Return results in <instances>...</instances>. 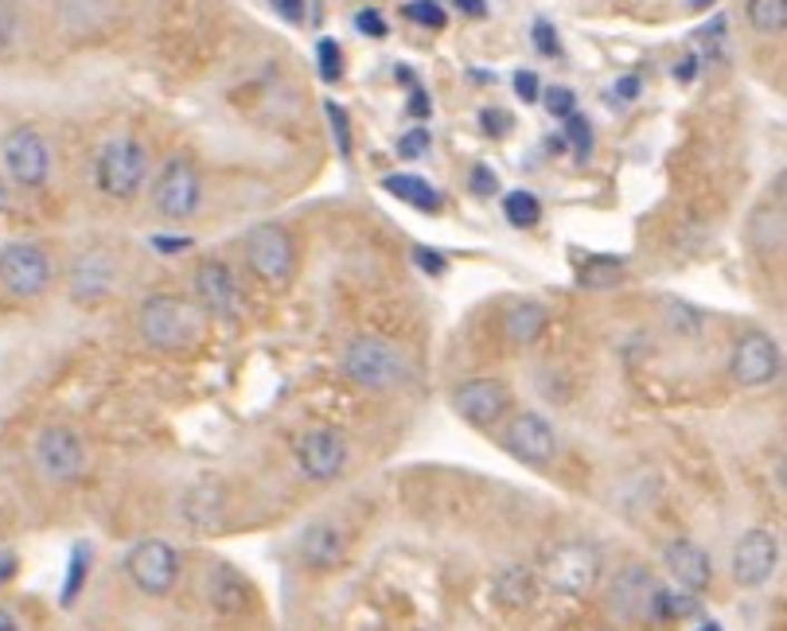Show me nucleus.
<instances>
[{
  "mask_svg": "<svg viewBox=\"0 0 787 631\" xmlns=\"http://www.w3.org/2000/svg\"><path fill=\"white\" fill-rule=\"evenodd\" d=\"M340 370L348 382H356L359 390L371 394H394L414 378V367H409L406 355L379 336L348 339V347L340 355Z\"/></svg>",
  "mask_w": 787,
  "mask_h": 631,
  "instance_id": "obj_1",
  "label": "nucleus"
},
{
  "mask_svg": "<svg viewBox=\"0 0 787 631\" xmlns=\"http://www.w3.org/2000/svg\"><path fill=\"white\" fill-rule=\"evenodd\" d=\"M137 331L156 351H187L195 343V336H200V316H195L192 301H184V297L156 293L140 304Z\"/></svg>",
  "mask_w": 787,
  "mask_h": 631,
  "instance_id": "obj_2",
  "label": "nucleus"
},
{
  "mask_svg": "<svg viewBox=\"0 0 787 631\" xmlns=\"http://www.w3.org/2000/svg\"><path fill=\"white\" fill-rule=\"evenodd\" d=\"M148 179V148L133 137H114L94 161V184L109 200H133Z\"/></svg>",
  "mask_w": 787,
  "mask_h": 631,
  "instance_id": "obj_3",
  "label": "nucleus"
},
{
  "mask_svg": "<svg viewBox=\"0 0 787 631\" xmlns=\"http://www.w3.org/2000/svg\"><path fill=\"white\" fill-rule=\"evenodd\" d=\"M51 254L39 242L16 239L0 246V289L16 301H31V297L47 293L51 285Z\"/></svg>",
  "mask_w": 787,
  "mask_h": 631,
  "instance_id": "obj_4",
  "label": "nucleus"
},
{
  "mask_svg": "<svg viewBox=\"0 0 787 631\" xmlns=\"http://www.w3.org/2000/svg\"><path fill=\"white\" fill-rule=\"evenodd\" d=\"M601 550L589 542H562L546 554L542 562V581L562 596H585L601 581Z\"/></svg>",
  "mask_w": 787,
  "mask_h": 631,
  "instance_id": "obj_5",
  "label": "nucleus"
},
{
  "mask_svg": "<svg viewBox=\"0 0 787 631\" xmlns=\"http://www.w3.org/2000/svg\"><path fill=\"white\" fill-rule=\"evenodd\" d=\"M31 460L47 484H75L86 472V445L70 425H43L31 445Z\"/></svg>",
  "mask_w": 787,
  "mask_h": 631,
  "instance_id": "obj_6",
  "label": "nucleus"
},
{
  "mask_svg": "<svg viewBox=\"0 0 787 631\" xmlns=\"http://www.w3.org/2000/svg\"><path fill=\"white\" fill-rule=\"evenodd\" d=\"M203 203V179H200V168L184 156H172L153 179V207L161 219L168 223H184L200 211Z\"/></svg>",
  "mask_w": 787,
  "mask_h": 631,
  "instance_id": "obj_7",
  "label": "nucleus"
},
{
  "mask_svg": "<svg viewBox=\"0 0 787 631\" xmlns=\"http://www.w3.org/2000/svg\"><path fill=\"white\" fill-rule=\"evenodd\" d=\"M784 370V355L768 331L752 328L729 347V378H733L741 390H760V386H773Z\"/></svg>",
  "mask_w": 787,
  "mask_h": 631,
  "instance_id": "obj_8",
  "label": "nucleus"
},
{
  "mask_svg": "<svg viewBox=\"0 0 787 631\" xmlns=\"http://www.w3.org/2000/svg\"><path fill=\"white\" fill-rule=\"evenodd\" d=\"M246 250V265L265 281V285H289L297 273V246L293 234L278 223H262L246 234L242 242Z\"/></svg>",
  "mask_w": 787,
  "mask_h": 631,
  "instance_id": "obj_9",
  "label": "nucleus"
},
{
  "mask_svg": "<svg viewBox=\"0 0 787 631\" xmlns=\"http://www.w3.org/2000/svg\"><path fill=\"white\" fill-rule=\"evenodd\" d=\"M125 573L145 596H168L179 581V554L164 538H140L125 554Z\"/></svg>",
  "mask_w": 787,
  "mask_h": 631,
  "instance_id": "obj_10",
  "label": "nucleus"
},
{
  "mask_svg": "<svg viewBox=\"0 0 787 631\" xmlns=\"http://www.w3.org/2000/svg\"><path fill=\"white\" fill-rule=\"evenodd\" d=\"M0 164H4V176L16 187L31 192V187H43L47 176H51V148H47L43 133L20 125L0 140Z\"/></svg>",
  "mask_w": 787,
  "mask_h": 631,
  "instance_id": "obj_11",
  "label": "nucleus"
},
{
  "mask_svg": "<svg viewBox=\"0 0 787 631\" xmlns=\"http://www.w3.org/2000/svg\"><path fill=\"white\" fill-rule=\"evenodd\" d=\"M780 570V538L765 526H752L733 546V581L741 589H760Z\"/></svg>",
  "mask_w": 787,
  "mask_h": 631,
  "instance_id": "obj_12",
  "label": "nucleus"
},
{
  "mask_svg": "<svg viewBox=\"0 0 787 631\" xmlns=\"http://www.w3.org/2000/svg\"><path fill=\"white\" fill-rule=\"evenodd\" d=\"M297 468L312 484H332L348 468V440L336 429H312L297 440Z\"/></svg>",
  "mask_w": 787,
  "mask_h": 631,
  "instance_id": "obj_13",
  "label": "nucleus"
},
{
  "mask_svg": "<svg viewBox=\"0 0 787 631\" xmlns=\"http://www.w3.org/2000/svg\"><path fill=\"white\" fill-rule=\"evenodd\" d=\"M659 581L648 565H624L609 585V609L628 624H648L655 604Z\"/></svg>",
  "mask_w": 787,
  "mask_h": 631,
  "instance_id": "obj_14",
  "label": "nucleus"
},
{
  "mask_svg": "<svg viewBox=\"0 0 787 631\" xmlns=\"http://www.w3.org/2000/svg\"><path fill=\"white\" fill-rule=\"evenodd\" d=\"M453 409L476 429H492L511 409V394L499 378H468L453 390Z\"/></svg>",
  "mask_w": 787,
  "mask_h": 631,
  "instance_id": "obj_15",
  "label": "nucleus"
},
{
  "mask_svg": "<svg viewBox=\"0 0 787 631\" xmlns=\"http://www.w3.org/2000/svg\"><path fill=\"white\" fill-rule=\"evenodd\" d=\"M503 445H507V453L515 456V460L531 464V468H546L557 456V433L546 417L526 409V414L511 417L507 433H503Z\"/></svg>",
  "mask_w": 787,
  "mask_h": 631,
  "instance_id": "obj_16",
  "label": "nucleus"
},
{
  "mask_svg": "<svg viewBox=\"0 0 787 631\" xmlns=\"http://www.w3.org/2000/svg\"><path fill=\"white\" fill-rule=\"evenodd\" d=\"M195 297H200V304L207 309L215 320H239L242 312V293H239V281H234L231 265L226 262H203L200 270H195Z\"/></svg>",
  "mask_w": 787,
  "mask_h": 631,
  "instance_id": "obj_17",
  "label": "nucleus"
},
{
  "mask_svg": "<svg viewBox=\"0 0 787 631\" xmlns=\"http://www.w3.org/2000/svg\"><path fill=\"white\" fill-rule=\"evenodd\" d=\"M114 278H117V265L106 250H90V254L75 258L70 265V278H67V289H70V301L75 304H98L109 297L114 289Z\"/></svg>",
  "mask_w": 787,
  "mask_h": 631,
  "instance_id": "obj_18",
  "label": "nucleus"
},
{
  "mask_svg": "<svg viewBox=\"0 0 787 631\" xmlns=\"http://www.w3.org/2000/svg\"><path fill=\"white\" fill-rule=\"evenodd\" d=\"M663 562H667V570H671V577H674V585L679 589H687V593H694V596H702L706 589H710L713 562H710V554L698 546V542L674 538L671 546H667Z\"/></svg>",
  "mask_w": 787,
  "mask_h": 631,
  "instance_id": "obj_19",
  "label": "nucleus"
},
{
  "mask_svg": "<svg viewBox=\"0 0 787 631\" xmlns=\"http://www.w3.org/2000/svg\"><path fill=\"white\" fill-rule=\"evenodd\" d=\"M348 557V534L340 531L336 523H312L304 526L301 534V562L317 573H328L336 565H343Z\"/></svg>",
  "mask_w": 787,
  "mask_h": 631,
  "instance_id": "obj_20",
  "label": "nucleus"
},
{
  "mask_svg": "<svg viewBox=\"0 0 787 631\" xmlns=\"http://www.w3.org/2000/svg\"><path fill=\"white\" fill-rule=\"evenodd\" d=\"M745 239L757 254H780L784 250V176L776 179V200L760 203L749 215V226H745Z\"/></svg>",
  "mask_w": 787,
  "mask_h": 631,
  "instance_id": "obj_21",
  "label": "nucleus"
},
{
  "mask_svg": "<svg viewBox=\"0 0 787 631\" xmlns=\"http://www.w3.org/2000/svg\"><path fill=\"white\" fill-rule=\"evenodd\" d=\"M207 601H211V609L223 612V617H239V612H246V604H250L246 577H242V573L234 570V565H226V562L211 565V573H207Z\"/></svg>",
  "mask_w": 787,
  "mask_h": 631,
  "instance_id": "obj_22",
  "label": "nucleus"
},
{
  "mask_svg": "<svg viewBox=\"0 0 787 631\" xmlns=\"http://www.w3.org/2000/svg\"><path fill=\"white\" fill-rule=\"evenodd\" d=\"M546 328H550V312H546V304H538V301H518L503 312V336H507V343H515V347L538 343V339L546 336Z\"/></svg>",
  "mask_w": 787,
  "mask_h": 631,
  "instance_id": "obj_23",
  "label": "nucleus"
},
{
  "mask_svg": "<svg viewBox=\"0 0 787 631\" xmlns=\"http://www.w3.org/2000/svg\"><path fill=\"white\" fill-rule=\"evenodd\" d=\"M382 192H390L398 203H409V207H417V211H429V215H437V211H440L437 187H433L429 179H421V176H409V172L387 176V179H382Z\"/></svg>",
  "mask_w": 787,
  "mask_h": 631,
  "instance_id": "obj_24",
  "label": "nucleus"
},
{
  "mask_svg": "<svg viewBox=\"0 0 787 631\" xmlns=\"http://www.w3.org/2000/svg\"><path fill=\"white\" fill-rule=\"evenodd\" d=\"M492 596L503 604V609H511V612H518V609H526V604L534 601V577L526 570H503L499 577H495V589H492Z\"/></svg>",
  "mask_w": 787,
  "mask_h": 631,
  "instance_id": "obj_25",
  "label": "nucleus"
},
{
  "mask_svg": "<svg viewBox=\"0 0 787 631\" xmlns=\"http://www.w3.org/2000/svg\"><path fill=\"white\" fill-rule=\"evenodd\" d=\"M698 596L687 593V589H663L659 585L655 593V604H651V620H659V624H671V620H690L698 617Z\"/></svg>",
  "mask_w": 787,
  "mask_h": 631,
  "instance_id": "obj_26",
  "label": "nucleus"
},
{
  "mask_svg": "<svg viewBox=\"0 0 787 631\" xmlns=\"http://www.w3.org/2000/svg\"><path fill=\"white\" fill-rule=\"evenodd\" d=\"M620 278H624V258H612V254L585 258L581 270H577V285L581 289H612Z\"/></svg>",
  "mask_w": 787,
  "mask_h": 631,
  "instance_id": "obj_27",
  "label": "nucleus"
},
{
  "mask_svg": "<svg viewBox=\"0 0 787 631\" xmlns=\"http://www.w3.org/2000/svg\"><path fill=\"white\" fill-rule=\"evenodd\" d=\"M503 219L515 231H534L542 223V203L534 192H507L503 195Z\"/></svg>",
  "mask_w": 787,
  "mask_h": 631,
  "instance_id": "obj_28",
  "label": "nucleus"
},
{
  "mask_svg": "<svg viewBox=\"0 0 787 631\" xmlns=\"http://www.w3.org/2000/svg\"><path fill=\"white\" fill-rule=\"evenodd\" d=\"M745 16H749L752 31H760V36H780L787 28V0H749Z\"/></svg>",
  "mask_w": 787,
  "mask_h": 631,
  "instance_id": "obj_29",
  "label": "nucleus"
},
{
  "mask_svg": "<svg viewBox=\"0 0 787 631\" xmlns=\"http://www.w3.org/2000/svg\"><path fill=\"white\" fill-rule=\"evenodd\" d=\"M562 140L573 148V156H577V161L585 164L589 156H593V125H589V117H585V114H570V117H565Z\"/></svg>",
  "mask_w": 787,
  "mask_h": 631,
  "instance_id": "obj_30",
  "label": "nucleus"
},
{
  "mask_svg": "<svg viewBox=\"0 0 787 631\" xmlns=\"http://www.w3.org/2000/svg\"><path fill=\"white\" fill-rule=\"evenodd\" d=\"M20 28H23L20 4L16 0H0V59H8L20 47Z\"/></svg>",
  "mask_w": 787,
  "mask_h": 631,
  "instance_id": "obj_31",
  "label": "nucleus"
},
{
  "mask_svg": "<svg viewBox=\"0 0 787 631\" xmlns=\"http://www.w3.org/2000/svg\"><path fill=\"white\" fill-rule=\"evenodd\" d=\"M86 573H90V546H82L78 542L75 550H70V570H67V585H62V604H75V596L82 593L86 585Z\"/></svg>",
  "mask_w": 787,
  "mask_h": 631,
  "instance_id": "obj_32",
  "label": "nucleus"
},
{
  "mask_svg": "<svg viewBox=\"0 0 787 631\" xmlns=\"http://www.w3.org/2000/svg\"><path fill=\"white\" fill-rule=\"evenodd\" d=\"M317 67H320V78H324V82H340L343 78V51L336 39H320L317 43Z\"/></svg>",
  "mask_w": 787,
  "mask_h": 631,
  "instance_id": "obj_33",
  "label": "nucleus"
},
{
  "mask_svg": "<svg viewBox=\"0 0 787 631\" xmlns=\"http://www.w3.org/2000/svg\"><path fill=\"white\" fill-rule=\"evenodd\" d=\"M401 12H406V20L421 23V28H433V31L445 28V8H440L437 0H414V4H406Z\"/></svg>",
  "mask_w": 787,
  "mask_h": 631,
  "instance_id": "obj_34",
  "label": "nucleus"
},
{
  "mask_svg": "<svg viewBox=\"0 0 787 631\" xmlns=\"http://www.w3.org/2000/svg\"><path fill=\"white\" fill-rule=\"evenodd\" d=\"M324 114H328V125H332V133H336L340 156L348 161V156H351V122H348V109L336 106V101H324Z\"/></svg>",
  "mask_w": 787,
  "mask_h": 631,
  "instance_id": "obj_35",
  "label": "nucleus"
},
{
  "mask_svg": "<svg viewBox=\"0 0 787 631\" xmlns=\"http://www.w3.org/2000/svg\"><path fill=\"white\" fill-rule=\"evenodd\" d=\"M542 101H546V114L550 117H570V114H577V94L570 90V86H550L546 94H542Z\"/></svg>",
  "mask_w": 787,
  "mask_h": 631,
  "instance_id": "obj_36",
  "label": "nucleus"
},
{
  "mask_svg": "<svg viewBox=\"0 0 787 631\" xmlns=\"http://www.w3.org/2000/svg\"><path fill=\"white\" fill-rule=\"evenodd\" d=\"M663 312H667V320L674 323V331H682V336H698V328H702V316L682 301H667Z\"/></svg>",
  "mask_w": 787,
  "mask_h": 631,
  "instance_id": "obj_37",
  "label": "nucleus"
},
{
  "mask_svg": "<svg viewBox=\"0 0 787 631\" xmlns=\"http://www.w3.org/2000/svg\"><path fill=\"white\" fill-rule=\"evenodd\" d=\"M479 129H484L487 137H507V133L515 129V117L499 106H487V109H479Z\"/></svg>",
  "mask_w": 787,
  "mask_h": 631,
  "instance_id": "obj_38",
  "label": "nucleus"
},
{
  "mask_svg": "<svg viewBox=\"0 0 787 631\" xmlns=\"http://www.w3.org/2000/svg\"><path fill=\"white\" fill-rule=\"evenodd\" d=\"M429 145H433L429 129H409V133H401L398 137V156L401 161H417V156L429 153Z\"/></svg>",
  "mask_w": 787,
  "mask_h": 631,
  "instance_id": "obj_39",
  "label": "nucleus"
},
{
  "mask_svg": "<svg viewBox=\"0 0 787 631\" xmlns=\"http://www.w3.org/2000/svg\"><path fill=\"white\" fill-rule=\"evenodd\" d=\"M531 36H534V47H538L542 55H562V39H557V28L550 20H534V28H531Z\"/></svg>",
  "mask_w": 787,
  "mask_h": 631,
  "instance_id": "obj_40",
  "label": "nucleus"
},
{
  "mask_svg": "<svg viewBox=\"0 0 787 631\" xmlns=\"http://www.w3.org/2000/svg\"><path fill=\"white\" fill-rule=\"evenodd\" d=\"M414 262H417V270L429 273V278H445V273H448V258L440 254V250L414 246Z\"/></svg>",
  "mask_w": 787,
  "mask_h": 631,
  "instance_id": "obj_41",
  "label": "nucleus"
},
{
  "mask_svg": "<svg viewBox=\"0 0 787 631\" xmlns=\"http://www.w3.org/2000/svg\"><path fill=\"white\" fill-rule=\"evenodd\" d=\"M468 187H472V195H479V200H492V195L499 192V176H495L487 164H476L468 176Z\"/></svg>",
  "mask_w": 787,
  "mask_h": 631,
  "instance_id": "obj_42",
  "label": "nucleus"
},
{
  "mask_svg": "<svg viewBox=\"0 0 787 631\" xmlns=\"http://www.w3.org/2000/svg\"><path fill=\"white\" fill-rule=\"evenodd\" d=\"M356 28L363 31V36H371V39H382L387 36V20H382V12H375V8H363V12L356 16Z\"/></svg>",
  "mask_w": 787,
  "mask_h": 631,
  "instance_id": "obj_43",
  "label": "nucleus"
},
{
  "mask_svg": "<svg viewBox=\"0 0 787 631\" xmlns=\"http://www.w3.org/2000/svg\"><path fill=\"white\" fill-rule=\"evenodd\" d=\"M515 94H518L523 101H538V98H542L538 75H534V70H515Z\"/></svg>",
  "mask_w": 787,
  "mask_h": 631,
  "instance_id": "obj_44",
  "label": "nucleus"
},
{
  "mask_svg": "<svg viewBox=\"0 0 787 631\" xmlns=\"http://www.w3.org/2000/svg\"><path fill=\"white\" fill-rule=\"evenodd\" d=\"M409 117H429L433 114V101H429V90L425 86H409V101H406Z\"/></svg>",
  "mask_w": 787,
  "mask_h": 631,
  "instance_id": "obj_45",
  "label": "nucleus"
},
{
  "mask_svg": "<svg viewBox=\"0 0 787 631\" xmlns=\"http://www.w3.org/2000/svg\"><path fill=\"white\" fill-rule=\"evenodd\" d=\"M612 94H616V101H635L640 98V75H624Z\"/></svg>",
  "mask_w": 787,
  "mask_h": 631,
  "instance_id": "obj_46",
  "label": "nucleus"
},
{
  "mask_svg": "<svg viewBox=\"0 0 787 631\" xmlns=\"http://www.w3.org/2000/svg\"><path fill=\"white\" fill-rule=\"evenodd\" d=\"M16 570H20V557L12 550H0V585H8L16 577Z\"/></svg>",
  "mask_w": 787,
  "mask_h": 631,
  "instance_id": "obj_47",
  "label": "nucleus"
},
{
  "mask_svg": "<svg viewBox=\"0 0 787 631\" xmlns=\"http://www.w3.org/2000/svg\"><path fill=\"white\" fill-rule=\"evenodd\" d=\"M153 250H161V254H184V250H192V239H153Z\"/></svg>",
  "mask_w": 787,
  "mask_h": 631,
  "instance_id": "obj_48",
  "label": "nucleus"
},
{
  "mask_svg": "<svg viewBox=\"0 0 787 631\" xmlns=\"http://www.w3.org/2000/svg\"><path fill=\"white\" fill-rule=\"evenodd\" d=\"M273 8H278L285 20H304V0H273Z\"/></svg>",
  "mask_w": 787,
  "mask_h": 631,
  "instance_id": "obj_49",
  "label": "nucleus"
},
{
  "mask_svg": "<svg viewBox=\"0 0 787 631\" xmlns=\"http://www.w3.org/2000/svg\"><path fill=\"white\" fill-rule=\"evenodd\" d=\"M694 75H698V55H687L682 62H674V78L679 82H694Z\"/></svg>",
  "mask_w": 787,
  "mask_h": 631,
  "instance_id": "obj_50",
  "label": "nucleus"
},
{
  "mask_svg": "<svg viewBox=\"0 0 787 631\" xmlns=\"http://www.w3.org/2000/svg\"><path fill=\"white\" fill-rule=\"evenodd\" d=\"M456 8H460L464 16H476L479 20V16L487 12V0H456Z\"/></svg>",
  "mask_w": 787,
  "mask_h": 631,
  "instance_id": "obj_51",
  "label": "nucleus"
},
{
  "mask_svg": "<svg viewBox=\"0 0 787 631\" xmlns=\"http://www.w3.org/2000/svg\"><path fill=\"white\" fill-rule=\"evenodd\" d=\"M0 631H20V620H16L8 609H0Z\"/></svg>",
  "mask_w": 787,
  "mask_h": 631,
  "instance_id": "obj_52",
  "label": "nucleus"
},
{
  "mask_svg": "<svg viewBox=\"0 0 787 631\" xmlns=\"http://www.w3.org/2000/svg\"><path fill=\"white\" fill-rule=\"evenodd\" d=\"M690 8H694V12H706V8H713L718 4V0H687Z\"/></svg>",
  "mask_w": 787,
  "mask_h": 631,
  "instance_id": "obj_53",
  "label": "nucleus"
},
{
  "mask_svg": "<svg viewBox=\"0 0 787 631\" xmlns=\"http://www.w3.org/2000/svg\"><path fill=\"white\" fill-rule=\"evenodd\" d=\"M8 211V184H4V176H0V215Z\"/></svg>",
  "mask_w": 787,
  "mask_h": 631,
  "instance_id": "obj_54",
  "label": "nucleus"
},
{
  "mask_svg": "<svg viewBox=\"0 0 787 631\" xmlns=\"http://www.w3.org/2000/svg\"><path fill=\"white\" fill-rule=\"evenodd\" d=\"M694 631H726V628H721L718 620H702V624H698Z\"/></svg>",
  "mask_w": 787,
  "mask_h": 631,
  "instance_id": "obj_55",
  "label": "nucleus"
},
{
  "mask_svg": "<svg viewBox=\"0 0 787 631\" xmlns=\"http://www.w3.org/2000/svg\"><path fill=\"white\" fill-rule=\"evenodd\" d=\"M550 153H565V140L562 137H550Z\"/></svg>",
  "mask_w": 787,
  "mask_h": 631,
  "instance_id": "obj_56",
  "label": "nucleus"
}]
</instances>
